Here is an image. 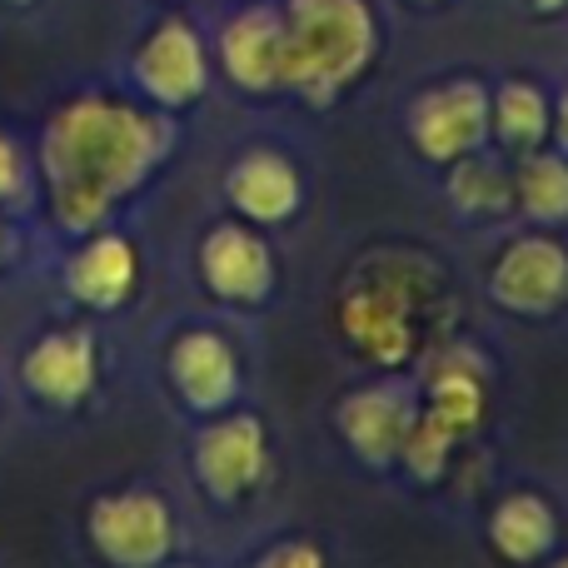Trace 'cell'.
Wrapping results in <instances>:
<instances>
[{
	"label": "cell",
	"instance_id": "1",
	"mask_svg": "<svg viewBox=\"0 0 568 568\" xmlns=\"http://www.w3.org/2000/svg\"><path fill=\"white\" fill-rule=\"evenodd\" d=\"M175 150V120L155 105L115 95L65 100L40 130L36 175L45 185L50 220L80 240L105 230L130 195L150 185Z\"/></svg>",
	"mask_w": 568,
	"mask_h": 568
},
{
	"label": "cell",
	"instance_id": "2",
	"mask_svg": "<svg viewBox=\"0 0 568 568\" xmlns=\"http://www.w3.org/2000/svg\"><path fill=\"white\" fill-rule=\"evenodd\" d=\"M444 275L424 255H364L339 290V334L364 364L394 374L424 349L429 314L444 300Z\"/></svg>",
	"mask_w": 568,
	"mask_h": 568
},
{
	"label": "cell",
	"instance_id": "3",
	"mask_svg": "<svg viewBox=\"0 0 568 568\" xmlns=\"http://www.w3.org/2000/svg\"><path fill=\"white\" fill-rule=\"evenodd\" d=\"M284 90L304 105H334L374 65L379 20L369 0H284Z\"/></svg>",
	"mask_w": 568,
	"mask_h": 568
},
{
	"label": "cell",
	"instance_id": "4",
	"mask_svg": "<svg viewBox=\"0 0 568 568\" xmlns=\"http://www.w3.org/2000/svg\"><path fill=\"white\" fill-rule=\"evenodd\" d=\"M489 409V384L474 354H439L419 384V404H414V424L404 439L399 469L419 484H434L449 469V454L484 424Z\"/></svg>",
	"mask_w": 568,
	"mask_h": 568
},
{
	"label": "cell",
	"instance_id": "5",
	"mask_svg": "<svg viewBox=\"0 0 568 568\" xmlns=\"http://www.w3.org/2000/svg\"><path fill=\"white\" fill-rule=\"evenodd\" d=\"M85 539L105 568H160L180 544L175 509L155 489H105L85 509Z\"/></svg>",
	"mask_w": 568,
	"mask_h": 568
},
{
	"label": "cell",
	"instance_id": "6",
	"mask_svg": "<svg viewBox=\"0 0 568 568\" xmlns=\"http://www.w3.org/2000/svg\"><path fill=\"white\" fill-rule=\"evenodd\" d=\"M275 444L255 409H225L210 414L190 439V474H195L200 494L220 509H235L265 484Z\"/></svg>",
	"mask_w": 568,
	"mask_h": 568
},
{
	"label": "cell",
	"instance_id": "7",
	"mask_svg": "<svg viewBox=\"0 0 568 568\" xmlns=\"http://www.w3.org/2000/svg\"><path fill=\"white\" fill-rule=\"evenodd\" d=\"M195 275L205 294H215L230 310H265L280 290V265L265 230L250 220H220L195 245Z\"/></svg>",
	"mask_w": 568,
	"mask_h": 568
},
{
	"label": "cell",
	"instance_id": "8",
	"mask_svg": "<svg viewBox=\"0 0 568 568\" xmlns=\"http://www.w3.org/2000/svg\"><path fill=\"white\" fill-rule=\"evenodd\" d=\"M404 135L419 160L449 170L454 160L489 145V85L474 75H454L419 90L404 115Z\"/></svg>",
	"mask_w": 568,
	"mask_h": 568
},
{
	"label": "cell",
	"instance_id": "9",
	"mask_svg": "<svg viewBox=\"0 0 568 568\" xmlns=\"http://www.w3.org/2000/svg\"><path fill=\"white\" fill-rule=\"evenodd\" d=\"M489 304L514 320H549L568 310V245L549 230L509 240L489 265Z\"/></svg>",
	"mask_w": 568,
	"mask_h": 568
},
{
	"label": "cell",
	"instance_id": "10",
	"mask_svg": "<svg viewBox=\"0 0 568 568\" xmlns=\"http://www.w3.org/2000/svg\"><path fill=\"white\" fill-rule=\"evenodd\" d=\"M16 379L40 409H80L100 384V334L90 324H50L26 344Z\"/></svg>",
	"mask_w": 568,
	"mask_h": 568
},
{
	"label": "cell",
	"instance_id": "11",
	"mask_svg": "<svg viewBox=\"0 0 568 568\" xmlns=\"http://www.w3.org/2000/svg\"><path fill=\"white\" fill-rule=\"evenodd\" d=\"M414 404H419V384L384 374V379H369L344 394L339 409H334V429H339V439L349 444V454L364 469L374 474L399 469L404 439H409V424H414Z\"/></svg>",
	"mask_w": 568,
	"mask_h": 568
},
{
	"label": "cell",
	"instance_id": "12",
	"mask_svg": "<svg viewBox=\"0 0 568 568\" xmlns=\"http://www.w3.org/2000/svg\"><path fill=\"white\" fill-rule=\"evenodd\" d=\"M165 379L190 414L210 419V414L235 409L240 389H245V359H240L235 339L225 329L190 324L165 349Z\"/></svg>",
	"mask_w": 568,
	"mask_h": 568
},
{
	"label": "cell",
	"instance_id": "13",
	"mask_svg": "<svg viewBox=\"0 0 568 568\" xmlns=\"http://www.w3.org/2000/svg\"><path fill=\"white\" fill-rule=\"evenodd\" d=\"M135 85L145 95V105L165 110H190L210 85V55H205V40L200 30L190 26L185 16H170L160 20L155 30L145 36V45L135 50Z\"/></svg>",
	"mask_w": 568,
	"mask_h": 568
},
{
	"label": "cell",
	"instance_id": "14",
	"mask_svg": "<svg viewBox=\"0 0 568 568\" xmlns=\"http://www.w3.org/2000/svg\"><path fill=\"white\" fill-rule=\"evenodd\" d=\"M60 284L65 294L90 314H115L130 304L140 284V245L120 230H90V235L75 240V250L65 255V270H60Z\"/></svg>",
	"mask_w": 568,
	"mask_h": 568
},
{
	"label": "cell",
	"instance_id": "15",
	"mask_svg": "<svg viewBox=\"0 0 568 568\" xmlns=\"http://www.w3.org/2000/svg\"><path fill=\"white\" fill-rule=\"evenodd\" d=\"M225 200L250 225L280 230L304 210V170L284 150L255 145L235 155V165L225 170Z\"/></svg>",
	"mask_w": 568,
	"mask_h": 568
},
{
	"label": "cell",
	"instance_id": "16",
	"mask_svg": "<svg viewBox=\"0 0 568 568\" xmlns=\"http://www.w3.org/2000/svg\"><path fill=\"white\" fill-rule=\"evenodd\" d=\"M220 65L230 85L245 95H275L284 90V20L275 6H250L225 20L220 30Z\"/></svg>",
	"mask_w": 568,
	"mask_h": 568
},
{
	"label": "cell",
	"instance_id": "17",
	"mask_svg": "<svg viewBox=\"0 0 568 568\" xmlns=\"http://www.w3.org/2000/svg\"><path fill=\"white\" fill-rule=\"evenodd\" d=\"M489 549L509 568H539L559 549V509L539 489H514L489 509Z\"/></svg>",
	"mask_w": 568,
	"mask_h": 568
},
{
	"label": "cell",
	"instance_id": "18",
	"mask_svg": "<svg viewBox=\"0 0 568 568\" xmlns=\"http://www.w3.org/2000/svg\"><path fill=\"white\" fill-rule=\"evenodd\" d=\"M444 200H449V210L464 220V225H494V220L514 215V180L499 160L474 150V155H464L449 165Z\"/></svg>",
	"mask_w": 568,
	"mask_h": 568
},
{
	"label": "cell",
	"instance_id": "19",
	"mask_svg": "<svg viewBox=\"0 0 568 568\" xmlns=\"http://www.w3.org/2000/svg\"><path fill=\"white\" fill-rule=\"evenodd\" d=\"M514 180V215H524L534 230L568 225V155L559 150H529L509 170Z\"/></svg>",
	"mask_w": 568,
	"mask_h": 568
},
{
	"label": "cell",
	"instance_id": "20",
	"mask_svg": "<svg viewBox=\"0 0 568 568\" xmlns=\"http://www.w3.org/2000/svg\"><path fill=\"white\" fill-rule=\"evenodd\" d=\"M549 125H554V100L534 80L514 75L489 95V135L509 155H529V150L549 145Z\"/></svg>",
	"mask_w": 568,
	"mask_h": 568
},
{
	"label": "cell",
	"instance_id": "21",
	"mask_svg": "<svg viewBox=\"0 0 568 568\" xmlns=\"http://www.w3.org/2000/svg\"><path fill=\"white\" fill-rule=\"evenodd\" d=\"M30 185H36V170H30L26 150H20L16 140L0 135V210H20V205H26Z\"/></svg>",
	"mask_w": 568,
	"mask_h": 568
},
{
	"label": "cell",
	"instance_id": "22",
	"mask_svg": "<svg viewBox=\"0 0 568 568\" xmlns=\"http://www.w3.org/2000/svg\"><path fill=\"white\" fill-rule=\"evenodd\" d=\"M250 568H329V559H324V549L314 539H284L260 554Z\"/></svg>",
	"mask_w": 568,
	"mask_h": 568
},
{
	"label": "cell",
	"instance_id": "23",
	"mask_svg": "<svg viewBox=\"0 0 568 568\" xmlns=\"http://www.w3.org/2000/svg\"><path fill=\"white\" fill-rule=\"evenodd\" d=\"M554 145H559V155H568V90L559 100H554V125H549Z\"/></svg>",
	"mask_w": 568,
	"mask_h": 568
},
{
	"label": "cell",
	"instance_id": "24",
	"mask_svg": "<svg viewBox=\"0 0 568 568\" xmlns=\"http://www.w3.org/2000/svg\"><path fill=\"white\" fill-rule=\"evenodd\" d=\"M10 245H16V240H10V225H6V210H0V265H6V260H10Z\"/></svg>",
	"mask_w": 568,
	"mask_h": 568
},
{
	"label": "cell",
	"instance_id": "25",
	"mask_svg": "<svg viewBox=\"0 0 568 568\" xmlns=\"http://www.w3.org/2000/svg\"><path fill=\"white\" fill-rule=\"evenodd\" d=\"M539 16H559V10H568V0H529Z\"/></svg>",
	"mask_w": 568,
	"mask_h": 568
},
{
	"label": "cell",
	"instance_id": "26",
	"mask_svg": "<svg viewBox=\"0 0 568 568\" xmlns=\"http://www.w3.org/2000/svg\"><path fill=\"white\" fill-rule=\"evenodd\" d=\"M544 568H568V554H559V559H544Z\"/></svg>",
	"mask_w": 568,
	"mask_h": 568
},
{
	"label": "cell",
	"instance_id": "27",
	"mask_svg": "<svg viewBox=\"0 0 568 568\" xmlns=\"http://www.w3.org/2000/svg\"><path fill=\"white\" fill-rule=\"evenodd\" d=\"M160 568H195V564H175V559H170V564H160Z\"/></svg>",
	"mask_w": 568,
	"mask_h": 568
},
{
	"label": "cell",
	"instance_id": "28",
	"mask_svg": "<svg viewBox=\"0 0 568 568\" xmlns=\"http://www.w3.org/2000/svg\"><path fill=\"white\" fill-rule=\"evenodd\" d=\"M10 6H30V0H10Z\"/></svg>",
	"mask_w": 568,
	"mask_h": 568
}]
</instances>
